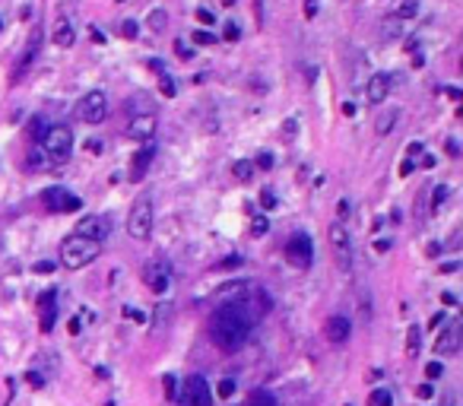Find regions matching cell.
Returning <instances> with one entry per match:
<instances>
[{"mask_svg": "<svg viewBox=\"0 0 463 406\" xmlns=\"http://www.w3.org/2000/svg\"><path fill=\"white\" fill-rule=\"evenodd\" d=\"M390 86H394L390 73H374V76H368V86H365L368 102H374V105H378V102H388Z\"/></svg>", "mask_w": 463, "mask_h": 406, "instance_id": "cell-15", "label": "cell"}, {"mask_svg": "<svg viewBox=\"0 0 463 406\" xmlns=\"http://www.w3.org/2000/svg\"><path fill=\"white\" fill-rule=\"evenodd\" d=\"M54 289H48V292H45V296H42V302H38V305H42V314H48V311H54Z\"/></svg>", "mask_w": 463, "mask_h": 406, "instance_id": "cell-35", "label": "cell"}, {"mask_svg": "<svg viewBox=\"0 0 463 406\" xmlns=\"http://www.w3.org/2000/svg\"><path fill=\"white\" fill-rule=\"evenodd\" d=\"M251 327H254V317H251L248 305L244 302H226L216 308L213 321H210V337L219 349L235 352L248 343Z\"/></svg>", "mask_w": 463, "mask_h": 406, "instance_id": "cell-1", "label": "cell"}, {"mask_svg": "<svg viewBox=\"0 0 463 406\" xmlns=\"http://www.w3.org/2000/svg\"><path fill=\"white\" fill-rule=\"evenodd\" d=\"M108 232H111V222H108V216H86L80 226H76V235H83V238H89V241H98L102 245L105 238H108Z\"/></svg>", "mask_w": 463, "mask_h": 406, "instance_id": "cell-11", "label": "cell"}, {"mask_svg": "<svg viewBox=\"0 0 463 406\" xmlns=\"http://www.w3.org/2000/svg\"><path fill=\"white\" fill-rule=\"evenodd\" d=\"M441 375H444V365L441 362H429V365H425V378L435 381V378H441Z\"/></svg>", "mask_w": 463, "mask_h": 406, "instance_id": "cell-34", "label": "cell"}, {"mask_svg": "<svg viewBox=\"0 0 463 406\" xmlns=\"http://www.w3.org/2000/svg\"><path fill=\"white\" fill-rule=\"evenodd\" d=\"M152 159H156V146H152V143H146L143 150H140L137 156H133V162H131V178H133V181H140L146 172H149Z\"/></svg>", "mask_w": 463, "mask_h": 406, "instance_id": "cell-17", "label": "cell"}, {"mask_svg": "<svg viewBox=\"0 0 463 406\" xmlns=\"http://www.w3.org/2000/svg\"><path fill=\"white\" fill-rule=\"evenodd\" d=\"M38 48H42V29L35 26V29H32V35H29L26 48H22L20 67H16V80H20V76L26 73V70H29V67H32V64H35V57H38Z\"/></svg>", "mask_w": 463, "mask_h": 406, "instance_id": "cell-16", "label": "cell"}, {"mask_svg": "<svg viewBox=\"0 0 463 406\" xmlns=\"http://www.w3.org/2000/svg\"><path fill=\"white\" fill-rule=\"evenodd\" d=\"M441 302H444V305H457V296H454V292H444Z\"/></svg>", "mask_w": 463, "mask_h": 406, "instance_id": "cell-51", "label": "cell"}, {"mask_svg": "<svg viewBox=\"0 0 463 406\" xmlns=\"http://www.w3.org/2000/svg\"><path fill=\"white\" fill-rule=\"evenodd\" d=\"M175 375H166V378H162V384H166V393H168V400H175Z\"/></svg>", "mask_w": 463, "mask_h": 406, "instance_id": "cell-40", "label": "cell"}, {"mask_svg": "<svg viewBox=\"0 0 463 406\" xmlns=\"http://www.w3.org/2000/svg\"><path fill=\"white\" fill-rule=\"evenodd\" d=\"M368 406H394V397H390V391L378 387V391H372V397H368Z\"/></svg>", "mask_w": 463, "mask_h": 406, "instance_id": "cell-23", "label": "cell"}, {"mask_svg": "<svg viewBox=\"0 0 463 406\" xmlns=\"http://www.w3.org/2000/svg\"><path fill=\"white\" fill-rule=\"evenodd\" d=\"M444 324V314H432V321H429V327H441Z\"/></svg>", "mask_w": 463, "mask_h": 406, "instance_id": "cell-52", "label": "cell"}, {"mask_svg": "<svg viewBox=\"0 0 463 406\" xmlns=\"http://www.w3.org/2000/svg\"><path fill=\"white\" fill-rule=\"evenodd\" d=\"M146 22H149V29L162 32V29L168 26V13H166V10H152V13H149V20H146Z\"/></svg>", "mask_w": 463, "mask_h": 406, "instance_id": "cell-24", "label": "cell"}, {"mask_svg": "<svg viewBox=\"0 0 463 406\" xmlns=\"http://www.w3.org/2000/svg\"><path fill=\"white\" fill-rule=\"evenodd\" d=\"M397 117H400V111H397V108H390V111H384V115H378V121H374V133H378V137H388V133L394 131Z\"/></svg>", "mask_w": 463, "mask_h": 406, "instance_id": "cell-19", "label": "cell"}, {"mask_svg": "<svg viewBox=\"0 0 463 406\" xmlns=\"http://www.w3.org/2000/svg\"><path fill=\"white\" fill-rule=\"evenodd\" d=\"M460 270V263L457 261H448V263H441V273H457Z\"/></svg>", "mask_w": 463, "mask_h": 406, "instance_id": "cell-48", "label": "cell"}, {"mask_svg": "<svg viewBox=\"0 0 463 406\" xmlns=\"http://www.w3.org/2000/svg\"><path fill=\"white\" fill-rule=\"evenodd\" d=\"M267 232H270V219H267V216H257V219L251 222V235L260 238V235H267Z\"/></svg>", "mask_w": 463, "mask_h": 406, "instance_id": "cell-29", "label": "cell"}, {"mask_svg": "<svg viewBox=\"0 0 463 406\" xmlns=\"http://www.w3.org/2000/svg\"><path fill=\"white\" fill-rule=\"evenodd\" d=\"M0 29H3V20H0Z\"/></svg>", "mask_w": 463, "mask_h": 406, "instance_id": "cell-55", "label": "cell"}, {"mask_svg": "<svg viewBox=\"0 0 463 406\" xmlns=\"http://www.w3.org/2000/svg\"><path fill=\"white\" fill-rule=\"evenodd\" d=\"M327 238H330V248L333 254H337V263L343 270L353 267V241H349V232L343 229V222H333L330 229H327Z\"/></svg>", "mask_w": 463, "mask_h": 406, "instance_id": "cell-10", "label": "cell"}, {"mask_svg": "<svg viewBox=\"0 0 463 406\" xmlns=\"http://www.w3.org/2000/svg\"><path fill=\"white\" fill-rule=\"evenodd\" d=\"M235 391H238V384H235V381H232V378H222L219 384H216V393H219L222 400H228V397H232V393H235Z\"/></svg>", "mask_w": 463, "mask_h": 406, "instance_id": "cell-28", "label": "cell"}, {"mask_svg": "<svg viewBox=\"0 0 463 406\" xmlns=\"http://www.w3.org/2000/svg\"><path fill=\"white\" fill-rule=\"evenodd\" d=\"M448 156H460V143H457V140H448Z\"/></svg>", "mask_w": 463, "mask_h": 406, "instance_id": "cell-47", "label": "cell"}, {"mask_svg": "<svg viewBox=\"0 0 463 406\" xmlns=\"http://www.w3.org/2000/svg\"><path fill=\"white\" fill-rule=\"evenodd\" d=\"M102 254V245L98 241H89V238H83V235H67V238L61 241V263L67 270H83V267H89L96 257Z\"/></svg>", "mask_w": 463, "mask_h": 406, "instance_id": "cell-2", "label": "cell"}, {"mask_svg": "<svg viewBox=\"0 0 463 406\" xmlns=\"http://www.w3.org/2000/svg\"><path fill=\"white\" fill-rule=\"evenodd\" d=\"M416 393H419V400H429L432 393H435V387H432V384H419V387H416Z\"/></svg>", "mask_w": 463, "mask_h": 406, "instance_id": "cell-43", "label": "cell"}, {"mask_svg": "<svg viewBox=\"0 0 463 406\" xmlns=\"http://www.w3.org/2000/svg\"><path fill=\"white\" fill-rule=\"evenodd\" d=\"M67 327H70V333H80V317H73V321H70Z\"/></svg>", "mask_w": 463, "mask_h": 406, "instance_id": "cell-54", "label": "cell"}, {"mask_svg": "<svg viewBox=\"0 0 463 406\" xmlns=\"http://www.w3.org/2000/svg\"><path fill=\"white\" fill-rule=\"evenodd\" d=\"M143 282H146V289H149V292L166 296V292L172 289V263H168L166 257H152V261H146Z\"/></svg>", "mask_w": 463, "mask_h": 406, "instance_id": "cell-5", "label": "cell"}, {"mask_svg": "<svg viewBox=\"0 0 463 406\" xmlns=\"http://www.w3.org/2000/svg\"><path fill=\"white\" fill-rule=\"evenodd\" d=\"M444 200H448V187H444V184H438L435 191H432V213H441Z\"/></svg>", "mask_w": 463, "mask_h": 406, "instance_id": "cell-25", "label": "cell"}, {"mask_svg": "<svg viewBox=\"0 0 463 406\" xmlns=\"http://www.w3.org/2000/svg\"><path fill=\"white\" fill-rule=\"evenodd\" d=\"M35 273H54V263H51V261H38V263H35Z\"/></svg>", "mask_w": 463, "mask_h": 406, "instance_id": "cell-44", "label": "cell"}, {"mask_svg": "<svg viewBox=\"0 0 463 406\" xmlns=\"http://www.w3.org/2000/svg\"><path fill=\"white\" fill-rule=\"evenodd\" d=\"M127 235L133 241H146L152 235V200L149 197L137 200L131 207V213H127Z\"/></svg>", "mask_w": 463, "mask_h": 406, "instance_id": "cell-4", "label": "cell"}, {"mask_svg": "<svg viewBox=\"0 0 463 406\" xmlns=\"http://www.w3.org/2000/svg\"><path fill=\"white\" fill-rule=\"evenodd\" d=\"M441 92H444V96H450L454 102H460V99H463V96H460V89H454V86H444Z\"/></svg>", "mask_w": 463, "mask_h": 406, "instance_id": "cell-46", "label": "cell"}, {"mask_svg": "<svg viewBox=\"0 0 463 406\" xmlns=\"http://www.w3.org/2000/svg\"><path fill=\"white\" fill-rule=\"evenodd\" d=\"M42 203L51 210V213H76L83 207V200L70 194L67 187H45L42 191Z\"/></svg>", "mask_w": 463, "mask_h": 406, "instance_id": "cell-9", "label": "cell"}, {"mask_svg": "<svg viewBox=\"0 0 463 406\" xmlns=\"http://www.w3.org/2000/svg\"><path fill=\"white\" fill-rule=\"evenodd\" d=\"M400 175H403V178H406V175H413V162H403V166H400Z\"/></svg>", "mask_w": 463, "mask_h": 406, "instance_id": "cell-53", "label": "cell"}, {"mask_svg": "<svg viewBox=\"0 0 463 406\" xmlns=\"http://www.w3.org/2000/svg\"><path fill=\"white\" fill-rule=\"evenodd\" d=\"M232 267H242V254L226 257V261H222V263H216V270H232Z\"/></svg>", "mask_w": 463, "mask_h": 406, "instance_id": "cell-37", "label": "cell"}, {"mask_svg": "<svg viewBox=\"0 0 463 406\" xmlns=\"http://www.w3.org/2000/svg\"><path fill=\"white\" fill-rule=\"evenodd\" d=\"M232 175H235L238 181H244V184H248V181L254 178V162H248V159H238L235 166H232Z\"/></svg>", "mask_w": 463, "mask_h": 406, "instance_id": "cell-21", "label": "cell"}, {"mask_svg": "<svg viewBox=\"0 0 463 406\" xmlns=\"http://www.w3.org/2000/svg\"><path fill=\"white\" fill-rule=\"evenodd\" d=\"M400 35H403V26H400V20L388 22V29H384V38H400Z\"/></svg>", "mask_w": 463, "mask_h": 406, "instance_id": "cell-36", "label": "cell"}, {"mask_svg": "<svg viewBox=\"0 0 463 406\" xmlns=\"http://www.w3.org/2000/svg\"><path fill=\"white\" fill-rule=\"evenodd\" d=\"M124 317H131V321H143V311H137V308H131V305H127V308H124Z\"/></svg>", "mask_w": 463, "mask_h": 406, "instance_id": "cell-45", "label": "cell"}, {"mask_svg": "<svg viewBox=\"0 0 463 406\" xmlns=\"http://www.w3.org/2000/svg\"><path fill=\"white\" fill-rule=\"evenodd\" d=\"M76 117L86 121V124H102L105 117H108V96H105L102 89L86 92V96L80 99V105H76Z\"/></svg>", "mask_w": 463, "mask_h": 406, "instance_id": "cell-6", "label": "cell"}, {"mask_svg": "<svg viewBox=\"0 0 463 406\" xmlns=\"http://www.w3.org/2000/svg\"><path fill=\"white\" fill-rule=\"evenodd\" d=\"M197 20H200L203 26H216V16L210 13V10H197Z\"/></svg>", "mask_w": 463, "mask_h": 406, "instance_id": "cell-41", "label": "cell"}, {"mask_svg": "<svg viewBox=\"0 0 463 406\" xmlns=\"http://www.w3.org/2000/svg\"><path fill=\"white\" fill-rule=\"evenodd\" d=\"M42 146L54 162H67L70 152H73V133H70V127L54 124V127H48V131L42 133Z\"/></svg>", "mask_w": 463, "mask_h": 406, "instance_id": "cell-3", "label": "cell"}, {"mask_svg": "<svg viewBox=\"0 0 463 406\" xmlns=\"http://www.w3.org/2000/svg\"><path fill=\"white\" fill-rule=\"evenodd\" d=\"M51 38H54V45H57V48H70V45L76 42L73 26H70L67 20H57V22H54V35H51Z\"/></svg>", "mask_w": 463, "mask_h": 406, "instance_id": "cell-18", "label": "cell"}, {"mask_svg": "<svg viewBox=\"0 0 463 406\" xmlns=\"http://www.w3.org/2000/svg\"><path fill=\"white\" fill-rule=\"evenodd\" d=\"M254 168H273V156H267V152H260V156L254 159Z\"/></svg>", "mask_w": 463, "mask_h": 406, "instance_id": "cell-38", "label": "cell"}, {"mask_svg": "<svg viewBox=\"0 0 463 406\" xmlns=\"http://www.w3.org/2000/svg\"><path fill=\"white\" fill-rule=\"evenodd\" d=\"M26 381L35 387V391H38V387H45V378H42L38 372H29V375H26Z\"/></svg>", "mask_w": 463, "mask_h": 406, "instance_id": "cell-42", "label": "cell"}, {"mask_svg": "<svg viewBox=\"0 0 463 406\" xmlns=\"http://www.w3.org/2000/svg\"><path fill=\"white\" fill-rule=\"evenodd\" d=\"M222 38H226V42H238V38H242V29H238V22H226V29H222Z\"/></svg>", "mask_w": 463, "mask_h": 406, "instance_id": "cell-33", "label": "cell"}, {"mask_svg": "<svg viewBox=\"0 0 463 406\" xmlns=\"http://www.w3.org/2000/svg\"><path fill=\"white\" fill-rule=\"evenodd\" d=\"M191 42H194V45H203V48H210V45H216V35L207 32V29H197V32L191 35Z\"/></svg>", "mask_w": 463, "mask_h": 406, "instance_id": "cell-27", "label": "cell"}, {"mask_svg": "<svg viewBox=\"0 0 463 406\" xmlns=\"http://www.w3.org/2000/svg\"><path fill=\"white\" fill-rule=\"evenodd\" d=\"M121 35H124V38H137V35H140V22L137 20H124V22H121Z\"/></svg>", "mask_w": 463, "mask_h": 406, "instance_id": "cell-31", "label": "cell"}, {"mask_svg": "<svg viewBox=\"0 0 463 406\" xmlns=\"http://www.w3.org/2000/svg\"><path fill=\"white\" fill-rule=\"evenodd\" d=\"M244 406H279V400L273 397L270 391H263V387H257V391L248 393V403Z\"/></svg>", "mask_w": 463, "mask_h": 406, "instance_id": "cell-20", "label": "cell"}, {"mask_svg": "<svg viewBox=\"0 0 463 406\" xmlns=\"http://www.w3.org/2000/svg\"><path fill=\"white\" fill-rule=\"evenodd\" d=\"M324 333H327V340L330 343H346V340L353 337V324H349V317L346 314H330L327 317V324H324Z\"/></svg>", "mask_w": 463, "mask_h": 406, "instance_id": "cell-14", "label": "cell"}, {"mask_svg": "<svg viewBox=\"0 0 463 406\" xmlns=\"http://www.w3.org/2000/svg\"><path fill=\"white\" fill-rule=\"evenodd\" d=\"M406 152L416 159V156H419V152H422V143H409V146H406Z\"/></svg>", "mask_w": 463, "mask_h": 406, "instance_id": "cell-50", "label": "cell"}, {"mask_svg": "<svg viewBox=\"0 0 463 406\" xmlns=\"http://www.w3.org/2000/svg\"><path fill=\"white\" fill-rule=\"evenodd\" d=\"M413 16H419V0H403L400 7H397L394 20H413Z\"/></svg>", "mask_w": 463, "mask_h": 406, "instance_id": "cell-22", "label": "cell"}, {"mask_svg": "<svg viewBox=\"0 0 463 406\" xmlns=\"http://www.w3.org/2000/svg\"><path fill=\"white\" fill-rule=\"evenodd\" d=\"M457 349H460V321H450L448 327H444L441 333H438L435 340V356H457Z\"/></svg>", "mask_w": 463, "mask_h": 406, "instance_id": "cell-12", "label": "cell"}, {"mask_svg": "<svg viewBox=\"0 0 463 406\" xmlns=\"http://www.w3.org/2000/svg\"><path fill=\"white\" fill-rule=\"evenodd\" d=\"M156 127H159V117L152 115V111H143V115L131 117L127 133H131L133 140H152V137H156Z\"/></svg>", "mask_w": 463, "mask_h": 406, "instance_id": "cell-13", "label": "cell"}, {"mask_svg": "<svg viewBox=\"0 0 463 406\" xmlns=\"http://www.w3.org/2000/svg\"><path fill=\"white\" fill-rule=\"evenodd\" d=\"M419 327H409V331H406V352H409V356H413V352L416 349H419Z\"/></svg>", "mask_w": 463, "mask_h": 406, "instance_id": "cell-30", "label": "cell"}, {"mask_svg": "<svg viewBox=\"0 0 463 406\" xmlns=\"http://www.w3.org/2000/svg\"><path fill=\"white\" fill-rule=\"evenodd\" d=\"M286 261H289L295 270H308V267H311L314 245H311V238H308L304 232H295L289 238V245H286Z\"/></svg>", "mask_w": 463, "mask_h": 406, "instance_id": "cell-8", "label": "cell"}, {"mask_svg": "<svg viewBox=\"0 0 463 406\" xmlns=\"http://www.w3.org/2000/svg\"><path fill=\"white\" fill-rule=\"evenodd\" d=\"M346 213H349V203H346V200H339V203H337V216H339V219H343Z\"/></svg>", "mask_w": 463, "mask_h": 406, "instance_id": "cell-49", "label": "cell"}, {"mask_svg": "<svg viewBox=\"0 0 463 406\" xmlns=\"http://www.w3.org/2000/svg\"><path fill=\"white\" fill-rule=\"evenodd\" d=\"M175 55H178L181 61H191V57H194V48H191L184 38H178V42H175Z\"/></svg>", "mask_w": 463, "mask_h": 406, "instance_id": "cell-32", "label": "cell"}, {"mask_svg": "<svg viewBox=\"0 0 463 406\" xmlns=\"http://www.w3.org/2000/svg\"><path fill=\"white\" fill-rule=\"evenodd\" d=\"M178 403L181 406H213V391H210L207 378H200V375H191V378L181 384Z\"/></svg>", "mask_w": 463, "mask_h": 406, "instance_id": "cell-7", "label": "cell"}, {"mask_svg": "<svg viewBox=\"0 0 463 406\" xmlns=\"http://www.w3.org/2000/svg\"><path fill=\"white\" fill-rule=\"evenodd\" d=\"M260 203H263V210H273V207H277V197H273V191H263V194H260Z\"/></svg>", "mask_w": 463, "mask_h": 406, "instance_id": "cell-39", "label": "cell"}, {"mask_svg": "<svg viewBox=\"0 0 463 406\" xmlns=\"http://www.w3.org/2000/svg\"><path fill=\"white\" fill-rule=\"evenodd\" d=\"M159 89H162V96H166V99H175V92H178V89H175V80L166 73V70L159 73Z\"/></svg>", "mask_w": 463, "mask_h": 406, "instance_id": "cell-26", "label": "cell"}]
</instances>
